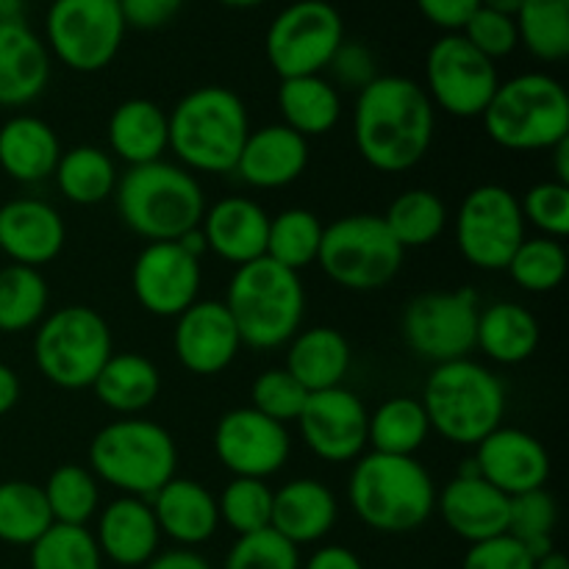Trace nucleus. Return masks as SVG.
Segmentation results:
<instances>
[{
  "mask_svg": "<svg viewBox=\"0 0 569 569\" xmlns=\"http://www.w3.org/2000/svg\"><path fill=\"white\" fill-rule=\"evenodd\" d=\"M53 128L33 114H14L0 126V170L20 183H39L53 176L61 159Z\"/></svg>",
  "mask_w": 569,
  "mask_h": 569,
  "instance_id": "nucleus-30",
  "label": "nucleus"
},
{
  "mask_svg": "<svg viewBox=\"0 0 569 569\" xmlns=\"http://www.w3.org/2000/svg\"><path fill=\"white\" fill-rule=\"evenodd\" d=\"M217 511L237 537L264 531L272 520V489L259 478H231L217 498Z\"/></svg>",
  "mask_w": 569,
  "mask_h": 569,
  "instance_id": "nucleus-46",
  "label": "nucleus"
},
{
  "mask_svg": "<svg viewBox=\"0 0 569 569\" xmlns=\"http://www.w3.org/2000/svg\"><path fill=\"white\" fill-rule=\"evenodd\" d=\"M337 498L317 478H295L272 492L270 528L289 539L295 548L322 542L337 526Z\"/></svg>",
  "mask_w": 569,
  "mask_h": 569,
  "instance_id": "nucleus-27",
  "label": "nucleus"
},
{
  "mask_svg": "<svg viewBox=\"0 0 569 569\" xmlns=\"http://www.w3.org/2000/svg\"><path fill=\"white\" fill-rule=\"evenodd\" d=\"M420 14L445 33H459L465 22L476 14L481 0H415Z\"/></svg>",
  "mask_w": 569,
  "mask_h": 569,
  "instance_id": "nucleus-54",
  "label": "nucleus"
},
{
  "mask_svg": "<svg viewBox=\"0 0 569 569\" xmlns=\"http://www.w3.org/2000/svg\"><path fill=\"white\" fill-rule=\"evenodd\" d=\"M28 550L31 569H103V556L87 526L53 522Z\"/></svg>",
  "mask_w": 569,
  "mask_h": 569,
  "instance_id": "nucleus-44",
  "label": "nucleus"
},
{
  "mask_svg": "<svg viewBox=\"0 0 569 569\" xmlns=\"http://www.w3.org/2000/svg\"><path fill=\"white\" fill-rule=\"evenodd\" d=\"M89 470L128 498L150 500L176 478L178 448L164 426L142 417L109 422L89 442Z\"/></svg>",
  "mask_w": 569,
  "mask_h": 569,
  "instance_id": "nucleus-7",
  "label": "nucleus"
},
{
  "mask_svg": "<svg viewBox=\"0 0 569 569\" xmlns=\"http://www.w3.org/2000/svg\"><path fill=\"white\" fill-rule=\"evenodd\" d=\"M515 22L533 59L556 64L569 56V0H522Z\"/></svg>",
  "mask_w": 569,
  "mask_h": 569,
  "instance_id": "nucleus-40",
  "label": "nucleus"
},
{
  "mask_svg": "<svg viewBox=\"0 0 569 569\" xmlns=\"http://www.w3.org/2000/svg\"><path fill=\"white\" fill-rule=\"evenodd\" d=\"M345 42V20L328 0H295L276 14L264 53L278 78L322 76Z\"/></svg>",
  "mask_w": 569,
  "mask_h": 569,
  "instance_id": "nucleus-12",
  "label": "nucleus"
},
{
  "mask_svg": "<svg viewBox=\"0 0 569 569\" xmlns=\"http://www.w3.org/2000/svg\"><path fill=\"white\" fill-rule=\"evenodd\" d=\"M211 442H214L220 465L233 478L267 481L287 467L289 453H292V439H289L287 426L259 415L250 406L226 411L217 422Z\"/></svg>",
  "mask_w": 569,
  "mask_h": 569,
  "instance_id": "nucleus-16",
  "label": "nucleus"
},
{
  "mask_svg": "<svg viewBox=\"0 0 569 569\" xmlns=\"http://www.w3.org/2000/svg\"><path fill=\"white\" fill-rule=\"evenodd\" d=\"M533 569H569V565H567L565 553H559V550H550V553L533 559Z\"/></svg>",
  "mask_w": 569,
  "mask_h": 569,
  "instance_id": "nucleus-60",
  "label": "nucleus"
},
{
  "mask_svg": "<svg viewBox=\"0 0 569 569\" xmlns=\"http://www.w3.org/2000/svg\"><path fill=\"white\" fill-rule=\"evenodd\" d=\"M489 139L511 153L553 150L569 139V94L548 72L500 81L481 114Z\"/></svg>",
  "mask_w": 569,
  "mask_h": 569,
  "instance_id": "nucleus-8",
  "label": "nucleus"
},
{
  "mask_svg": "<svg viewBox=\"0 0 569 569\" xmlns=\"http://www.w3.org/2000/svg\"><path fill=\"white\" fill-rule=\"evenodd\" d=\"M461 569H533V556L528 553L526 545L503 533V537L470 545Z\"/></svg>",
  "mask_w": 569,
  "mask_h": 569,
  "instance_id": "nucleus-51",
  "label": "nucleus"
},
{
  "mask_svg": "<svg viewBox=\"0 0 569 569\" xmlns=\"http://www.w3.org/2000/svg\"><path fill=\"white\" fill-rule=\"evenodd\" d=\"M159 522L161 537H170L178 548H198L209 542L220 528L217 498L192 478H172L148 500Z\"/></svg>",
  "mask_w": 569,
  "mask_h": 569,
  "instance_id": "nucleus-26",
  "label": "nucleus"
},
{
  "mask_svg": "<svg viewBox=\"0 0 569 569\" xmlns=\"http://www.w3.org/2000/svg\"><path fill=\"white\" fill-rule=\"evenodd\" d=\"M20 400V378L9 365L0 361V417L9 415Z\"/></svg>",
  "mask_w": 569,
  "mask_h": 569,
  "instance_id": "nucleus-57",
  "label": "nucleus"
},
{
  "mask_svg": "<svg viewBox=\"0 0 569 569\" xmlns=\"http://www.w3.org/2000/svg\"><path fill=\"white\" fill-rule=\"evenodd\" d=\"M459 33L478 50V53H483L489 61H495V64H498L500 59H506V56L515 53L517 44H520L515 17L483 9V6H478L476 14L465 22V28H461Z\"/></svg>",
  "mask_w": 569,
  "mask_h": 569,
  "instance_id": "nucleus-50",
  "label": "nucleus"
},
{
  "mask_svg": "<svg viewBox=\"0 0 569 569\" xmlns=\"http://www.w3.org/2000/svg\"><path fill=\"white\" fill-rule=\"evenodd\" d=\"M53 178L59 192L76 206L103 203L114 194L117 181H120L114 159L94 144H78L61 153Z\"/></svg>",
  "mask_w": 569,
  "mask_h": 569,
  "instance_id": "nucleus-36",
  "label": "nucleus"
},
{
  "mask_svg": "<svg viewBox=\"0 0 569 569\" xmlns=\"http://www.w3.org/2000/svg\"><path fill=\"white\" fill-rule=\"evenodd\" d=\"M433 133L437 109L411 78L378 76L356 98L353 142L372 170H411L431 150Z\"/></svg>",
  "mask_w": 569,
  "mask_h": 569,
  "instance_id": "nucleus-1",
  "label": "nucleus"
},
{
  "mask_svg": "<svg viewBox=\"0 0 569 569\" xmlns=\"http://www.w3.org/2000/svg\"><path fill=\"white\" fill-rule=\"evenodd\" d=\"M220 3L228 6V9H253V6L267 3V0H220Z\"/></svg>",
  "mask_w": 569,
  "mask_h": 569,
  "instance_id": "nucleus-62",
  "label": "nucleus"
},
{
  "mask_svg": "<svg viewBox=\"0 0 569 569\" xmlns=\"http://www.w3.org/2000/svg\"><path fill=\"white\" fill-rule=\"evenodd\" d=\"M222 303L242 345L253 350L283 348L303 328L306 289L300 272L287 270L267 256L233 270Z\"/></svg>",
  "mask_w": 569,
  "mask_h": 569,
  "instance_id": "nucleus-5",
  "label": "nucleus"
},
{
  "mask_svg": "<svg viewBox=\"0 0 569 569\" xmlns=\"http://www.w3.org/2000/svg\"><path fill=\"white\" fill-rule=\"evenodd\" d=\"M553 159H556V181L569 183V139L559 142L553 148Z\"/></svg>",
  "mask_w": 569,
  "mask_h": 569,
  "instance_id": "nucleus-59",
  "label": "nucleus"
},
{
  "mask_svg": "<svg viewBox=\"0 0 569 569\" xmlns=\"http://www.w3.org/2000/svg\"><path fill=\"white\" fill-rule=\"evenodd\" d=\"M483 9H492V11H500V14H509L515 17L517 11H520L522 0H481Z\"/></svg>",
  "mask_w": 569,
  "mask_h": 569,
  "instance_id": "nucleus-61",
  "label": "nucleus"
},
{
  "mask_svg": "<svg viewBox=\"0 0 569 569\" xmlns=\"http://www.w3.org/2000/svg\"><path fill=\"white\" fill-rule=\"evenodd\" d=\"M567 248L561 239L550 237H531L522 239L520 248L511 256L506 272L520 289L531 295L553 292L565 283L567 278Z\"/></svg>",
  "mask_w": 569,
  "mask_h": 569,
  "instance_id": "nucleus-43",
  "label": "nucleus"
},
{
  "mask_svg": "<svg viewBox=\"0 0 569 569\" xmlns=\"http://www.w3.org/2000/svg\"><path fill=\"white\" fill-rule=\"evenodd\" d=\"M476 348L498 365L515 367L531 359L539 348V322L515 300H500L478 311Z\"/></svg>",
  "mask_w": 569,
  "mask_h": 569,
  "instance_id": "nucleus-32",
  "label": "nucleus"
},
{
  "mask_svg": "<svg viewBox=\"0 0 569 569\" xmlns=\"http://www.w3.org/2000/svg\"><path fill=\"white\" fill-rule=\"evenodd\" d=\"M144 569H211L209 561L200 553L189 548L167 550V553H156L153 559L144 565Z\"/></svg>",
  "mask_w": 569,
  "mask_h": 569,
  "instance_id": "nucleus-56",
  "label": "nucleus"
},
{
  "mask_svg": "<svg viewBox=\"0 0 569 569\" xmlns=\"http://www.w3.org/2000/svg\"><path fill=\"white\" fill-rule=\"evenodd\" d=\"M114 200L122 222L148 242H178L200 228L209 206L198 178L164 159L128 167L117 181Z\"/></svg>",
  "mask_w": 569,
  "mask_h": 569,
  "instance_id": "nucleus-4",
  "label": "nucleus"
},
{
  "mask_svg": "<svg viewBox=\"0 0 569 569\" xmlns=\"http://www.w3.org/2000/svg\"><path fill=\"white\" fill-rule=\"evenodd\" d=\"M200 259L181 242H148L133 261V298L153 317H178L187 311L200 300Z\"/></svg>",
  "mask_w": 569,
  "mask_h": 569,
  "instance_id": "nucleus-17",
  "label": "nucleus"
},
{
  "mask_svg": "<svg viewBox=\"0 0 569 569\" xmlns=\"http://www.w3.org/2000/svg\"><path fill=\"white\" fill-rule=\"evenodd\" d=\"M114 353L109 322L89 306H61L33 333V361L59 389H89Z\"/></svg>",
  "mask_w": 569,
  "mask_h": 569,
  "instance_id": "nucleus-9",
  "label": "nucleus"
},
{
  "mask_svg": "<svg viewBox=\"0 0 569 569\" xmlns=\"http://www.w3.org/2000/svg\"><path fill=\"white\" fill-rule=\"evenodd\" d=\"M117 3H120V0H117Z\"/></svg>",
  "mask_w": 569,
  "mask_h": 569,
  "instance_id": "nucleus-63",
  "label": "nucleus"
},
{
  "mask_svg": "<svg viewBox=\"0 0 569 569\" xmlns=\"http://www.w3.org/2000/svg\"><path fill=\"white\" fill-rule=\"evenodd\" d=\"M526 239L520 198L500 183L472 189L456 214V244L467 264L483 272H500Z\"/></svg>",
  "mask_w": 569,
  "mask_h": 569,
  "instance_id": "nucleus-13",
  "label": "nucleus"
},
{
  "mask_svg": "<svg viewBox=\"0 0 569 569\" xmlns=\"http://www.w3.org/2000/svg\"><path fill=\"white\" fill-rule=\"evenodd\" d=\"M367 422V406L345 387L311 392L298 417L306 448L328 465H348L365 456Z\"/></svg>",
  "mask_w": 569,
  "mask_h": 569,
  "instance_id": "nucleus-18",
  "label": "nucleus"
},
{
  "mask_svg": "<svg viewBox=\"0 0 569 569\" xmlns=\"http://www.w3.org/2000/svg\"><path fill=\"white\" fill-rule=\"evenodd\" d=\"M100 556L117 567H144L159 553L161 531L148 500L120 495L98 517Z\"/></svg>",
  "mask_w": 569,
  "mask_h": 569,
  "instance_id": "nucleus-25",
  "label": "nucleus"
},
{
  "mask_svg": "<svg viewBox=\"0 0 569 569\" xmlns=\"http://www.w3.org/2000/svg\"><path fill=\"white\" fill-rule=\"evenodd\" d=\"M326 226L320 217L309 209H287L281 214L270 217V231H267L264 256L287 270L300 272L306 267L317 264L320 242Z\"/></svg>",
  "mask_w": 569,
  "mask_h": 569,
  "instance_id": "nucleus-39",
  "label": "nucleus"
},
{
  "mask_svg": "<svg viewBox=\"0 0 569 569\" xmlns=\"http://www.w3.org/2000/svg\"><path fill=\"white\" fill-rule=\"evenodd\" d=\"M222 569H300V553L289 539L272 528H264L237 537Z\"/></svg>",
  "mask_w": 569,
  "mask_h": 569,
  "instance_id": "nucleus-47",
  "label": "nucleus"
},
{
  "mask_svg": "<svg viewBox=\"0 0 569 569\" xmlns=\"http://www.w3.org/2000/svg\"><path fill=\"white\" fill-rule=\"evenodd\" d=\"M278 111L283 126L292 128L303 139L322 137L342 120V98L339 89L322 76L281 78L278 87Z\"/></svg>",
  "mask_w": 569,
  "mask_h": 569,
  "instance_id": "nucleus-34",
  "label": "nucleus"
},
{
  "mask_svg": "<svg viewBox=\"0 0 569 569\" xmlns=\"http://www.w3.org/2000/svg\"><path fill=\"white\" fill-rule=\"evenodd\" d=\"M250 131L244 100L217 83L187 92L167 114L170 150L189 172H233Z\"/></svg>",
  "mask_w": 569,
  "mask_h": 569,
  "instance_id": "nucleus-2",
  "label": "nucleus"
},
{
  "mask_svg": "<svg viewBox=\"0 0 569 569\" xmlns=\"http://www.w3.org/2000/svg\"><path fill=\"white\" fill-rule=\"evenodd\" d=\"M26 22V0H0V26Z\"/></svg>",
  "mask_w": 569,
  "mask_h": 569,
  "instance_id": "nucleus-58",
  "label": "nucleus"
},
{
  "mask_svg": "<svg viewBox=\"0 0 569 569\" xmlns=\"http://www.w3.org/2000/svg\"><path fill=\"white\" fill-rule=\"evenodd\" d=\"M283 370L309 395L342 387L345 376L350 370L348 339L331 326L300 328L287 342V365H283Z\"/></svg>",
  "mask_w": 569,
  "mask_h": 569,
  "instance_id": "nucleus-29",
  "label": "nucleus"
},
{
  "mask_svg": "<svg viewBox=\"0 0 569 569\" xmlns=\"http://www.w3.org/2000/svg\"><path fill=\"white\" fill-rule=\"evenodd\" d=\"M172 348L192 376H220L239 356L242 339L222 300H194L176 317Z\"/></svg>",
  "mask_w": 569,
  "mask_h": 569,
  "instance_id": "nucleus-20",
  "label": "nucleus"
},
{
  "mask_svg": "<svg viewBox=\"0 0 569 569\" xmlns=\"http://www.w3.org/2000/svg\"><path fill=\"white\" fill-rule=\"evenodd\" d=\"M109 148L128 167L161 161L170 150L167 111L148 98L122 100L109 117Z\"/></svg>",
  "mask_w": 569,
  "mask_h": 569,
  "instance_id": "nucleus-31",
  "label": "nucleus"
},
{
  "mask_svg": "<svg viewBox=\"0 0 569 569\" xmlns=\"http://www.w3.org/2000/svg\"><path fill=\"white\" fill-rule=\"evenodd\" d=\"M53 522L87 526L100 509V481L81 465H61L42 487Z\"/></svg>",
  "mask_w": 569,
  "mask_h": 569,
  "instance_id": "nucleus-42",
  "label": "nucleus"
},
{
  "mask_svg": "<svg viewBox=\"0 0 569 569\" xmlns=\"http://www.w3.org/2000/svg\"><path fill=\"white\" fill-rule=\"evenodd\" d=\"M48 3H50V0H48Z\"/></svg>",
  "mask_w": 569,
  "mask_h": 569,
  "instance_id": "nucleus-64",
  "label": "nucleus"
},
{
  "mask_svg": "<svg viewBox=\"0 0 569 569\" xmlns=\"http://www.w3.org/2000/svg\"><path fill=\"white\" fill-rule=\"evenodd\" d=\"M303 569H365L359 556L342 545H322L309 556Z\"/></svg>",
  "mask_w": 569,
  "mask_h": 569,
  "instance_id": "nucleus-55",
  "label": "nucleus"
},
{
  "mask_svg": "<svg viewBox=\"0 0 569 569\" xmlns=\"http://www.w3.org/2000/svg\"><path fill=\"white\" fill-rule=\"evenodd\" d=\"M89 389L106 409L137 417L159 398L161 376L159 367L142 353H111Z\"/></svg>",
  "mask_w": 569,
  "mask_h": 569,
  "instance_id": "nucleus-33",
  "label": "nucleus"
},
{
  "mask_svg": "<svg viewBox=\"0 0 569 569\" xmlns=\"http://www.w3.org/2000/svg\"><path fill=\"white\" fill-rule=\"evenodd\" d=\"M498 83V64L478 53L461 33H445L428 48L422 89L433 109L459 120L481 117Z\"/></svg>",
  "mask_w": 569,
  "mask_h": 569,
  "instance_id": "nucleus-15",
  "label": "nucleus"
},
{
  "mask_svg": "<svg viewBox=\"0 0 569 569\" xmlns=\"http://www.w3.org/2000/svg\"><path fill=\"white\" fill-rule=\"evenodd\" d=\"M53 526L42 487L31 481L0 483V542L31 548Z\"/></svg>",
  "mask_w": 569,
  "mask_h": 569,
  "instance_id": "nucleus-41",
  "label": "nucleus"
},
{
  "mask_svg": "<svg viewBox=\"0 0 569 569\" xmlns=\"http://www.w3.org/2000/svg\"><path fill=\"white\" fill-rule=\"evenodd\" d=\"M431 433L426 409L417 398L398 395L378 406L367 422V445H372V453L387 456H415L426 445Z\"/></svg>",
  "mask_w": 569,
  "mask_h": 569,
  "instance_id": "nucleus-35",
  "label": "nucleus"
},
{
  "mask_svg": "<svg viewBox=\"0 0 569 569\" xmlns=\"http://www.w3.org/2000/svg\"><path fill=\"white\" fill-rule=\"evenodd\" d=\"M309 167V139L283 122L250 131L239 153L237 172L253 189H283L298 181Z\"/></svg>",
  "mask_w": 569,
  "mask_h": 569,
  "instance_id": "nucleus-24",
  "label": "nucleus"
},
{
  "mask_svg": "<svg viewBox=\"0 0 569 569\" xmlns=\"http://www.w3.org/2000/svg\"><path fill=\"white\" fill-rule=\"evenodd\" d=\"M556 522H559V506L548 489H533V492L509 498V528H506V533L526 545L533 559L556 550Z\"/></svg>",
  "mask_w": 569,
  "mask_h": 569,
  "instance_id": "nucleus-45",
  "label": "nucleus"
},
{
  "mask_svg": "<svg viewBox=\"0 0 569 569\" xmlns=\"http://www.w3.org/2000/svg\"><path fill=\"white\" fill-rule=\"evenodd\" d=\"M126 20L117 0H50L44 44L72 72H100L126 42Z\"/></svg>",
  "mask_w": 569,
  "mask_h": 569,
  "instance_id": "nucleus-11",
  "label": "nucleus"
},
{
  "mask_svg": "<svg viewBox=\"0 0 569 569\" xmlns=\"http://www.w3.org/2000/svg\"><path fill=\"white\" fill-rule=\"evenodd\" d=\"M522 220L542 231V237L565 239L569 233V183L539 181L520 198Z\"/></svg>",
  "mask_w": 569,
  "mask_h": 569,
  "instance_id": "nucleus-49",
  "label": "nucleus"
},
{
  "mask_svg": "<svg viewBox=\"0 0 569 569\" xmlns=\"http://www.w3.org/2000/svg\"><path fill=\"white\" fill-rule=\"evenodd\" d=\"M306 398H309V392L283 367L264 370L250 387V409L281 422V426L298 422Z\"/></svg>",
  "mask_w": 569,
  "mask_h": 569,
  "instance_id": "nucleus-48",
  "label": "nucleus"
},
{
  "mask_svg": "<svg viewBox=\"0 0 569 569\" xmlns=\"http://www.w3.org/2000/svg\"><path fill=\"white\" fill-rule=\"evenodd\" d=\"M476 472L506 498L545 489L550 478V453L533 433L500 426L476 445Z\"/></svg>",
  "mask_w": 569,
  "mask_h": 569,
  "instance_id": "nucleus-19",
  "label": "nucleus"
},
{
  "mask_svg": "<svg viewBox=\"0 0 569 569\" xmlns=\"http://www.w3.org/2000/svg\"><path fill=\"white\" fill-rule=\"evenodd\" d=\"M183 0H120L122 20L137 31H159L178 17Z\"/></svg>",
  "mask_w": 569,
  "mask_h": 569,
  "instance_id": "nucleus-53",
  "label": "nucleus"
},
{
  "mask_svg": "<svg viewBox=\"0 0 569 569\" xmlns=\"http://www.w3.org/2000/svg\"><path fill=\"white\" fill-rule=\"evenodd\" d=\"M420 403L431 431L453 445L476 448L483 437L503 426L506 389L489 367L467 356L433 365Z\"/></svg>",
  "mask_w": 569,
  "mask_h": 569,
  "instance_id": "nucleus-6",
  "label": "nucleus"
},
{
  "mask_svg": "<svg viewBox=\"0 0 569 569\" xmlns=\"http://www.w3.org/2000/svg\"><path fill=\"white\" fill-rule=\"evenodd\" d=\"M267 231L270 214L250 198H220L214 206H206L200 220L206 250L233 267L250 264L264 256Z\"/></svg>",
  "mask_w": 569,
  "mask_h": 569,
  "instance_id": "nucleus-23",
  "label": "nucleus"
},
{
  "mask_svg": "<svg viewBox=\"0 0 569 569\" xmlns=\"http://www.w3.org/2000/svg\"><path fill=\"white\" fill-rule=\"evenodd\" d=\"M478 311V295L470 287L422 292L406 306L400 331L411 353L431 365L467 359L476 350Z\"/></svg>",
  "mask_w": 569,
  "mask_h": 569,
  "instance_id": "nucleus-14",
  "label": "nucleus"
},
{
  "mask_svg": "<svg viewBox=\"0 0 569 569\" xmlns=\"http://www.w3.org/2000/svg\"><path fill=\"white\" fill-rule=\"evenodd\" d=\"M50 81L48 44L28 22L0 26V106L33 103Z\"/></svg>",
  "mask_w": 569,
  "mask_h": 569,
  "instance_id": "nucleus-28",
  "label": "nucleus"
},
{
  "mask_svg": "<svg viewBox=\"0 0 569 569\" xmlns=\"http://www.w3.org/2000/svg\"><path fill=\"white\" fill-rule=\"evenodd\" d=\"M353 515L378 533H411L437 511L433 478L415 456L365 453L348 481Z\"/></svg>",
  "mask_w": 569,
  "mask_h": 569,
  "instance_id": "nucleus-3",
  "label": "nucleus"
},
{
  "mask_svg": "<svg viewBox=\"0 0 569 569\" xmlns=\"http://www.w3.org/2000/svg\"><path fill=\"white\" fill-rule=\"evenodd\" d=\"M50 289L39 270L9 264L0 270V333L37 328L48 315Z\"/></svg>",
  "mask_w": 569,
  "mask_h": 569,
  "instance_id": "nucleus-38",
  "label": "nucleus"
},
{
  "mask_svg": "<svg viewBox=\"0 0 569 569\" xmlns=\"http://www.w3.org/2000/svg\"><path fill=\"white\" fill-rule=\"evenodd\" d=\"M448 206L431 189H406L389 203L383 222L403 250L428 248L448 228Z\"/></svg>",
  "mask_w": 569,
  "mask_h": 569,
  "instance_id": "nucleus-37",
  "label": "nucleus"
},
{
  "mask_svg": "<svg viewBox=\"0 0 569 569\" xmlns=\"http://www.w3.org/2000/svg\"><path fill=\"white\" fill-rule=\"evenodd\" d=\"M437 511L450 533L470 545L503 537L509 528V498L483 481L472 461L445 483L437 495Z\"/></svg>",
  "mask_w": 569,
  "mask_h": 569,
  "instance_id": "nucleus-21",
  "label": "nucleus"
},
{
  "mask_svg": "<svg viewBox=\"0 0 569 569\" xmlns=\"http://www.w3.org/2000/svg\"><path fill=\"white\" fill-rule=\"evenodd\" d=\"M67 228L59 211L37 198H14L0 206V253L11 264H50L64 250Z\"/></svg>",
  "mask_w": 569,
  "mask_h": 569,
  "instance_id": "nucleus-22",
  "label": "nucleus"
},
{
  "mask_svg": "<svg viewBox=\"0 0 569 569\" xmlns=\"http://www.w3.org/2000/svg\"><path fill=\"white\" fill-rule=\"evenodd\" d=\"M406 250L378 214H348L326 226L317 264L337 287L376 292L389 287L403 267Z\"/></svg>",
  "mask_w": 569,
  "mask_h": 569,
  "instance_id": "nucleus-10",
  "label": "nucleus"
},
{
  "mask_svg": "<svg viewBox=\"0 0 569 569\" xmlns=\"http://www.w3.org/2000/svg\"><path fill=\"white\" fill-rule=\"evenodd\" d=\"M328 70L333 72L337 83L356 89V92H361V89H365L367 83L376 81V78H378L376 56H372L370 50L365 48V44L348 42V39H345V42L339 44V50H337V53H333V59H331V64H328Z\"/></svg>",
  "mask_w": 569,
  "mask_h": 569,
  "instance_id": "nucleus-52",
  "label": "nucleus"
}]
</instances>
